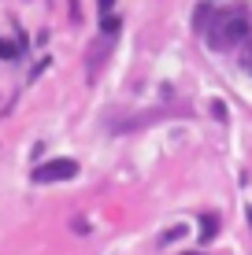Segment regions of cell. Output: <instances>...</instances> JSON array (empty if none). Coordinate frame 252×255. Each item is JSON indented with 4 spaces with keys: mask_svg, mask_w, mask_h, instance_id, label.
Wrapping results in <instances>:
<instances>
[{
    "mask_svg": "<svg viewBox=\"0 0 252 255\" xmlns=\"http://www.w3.org/2000/svg\"><path fill=\"white\" fill-rule=\"evenodd\" d=\"M245 37H249V15L241 11V7L219 11V15H215V22L208 26V45H212L215 52H227L234 45H241Z\"/></svg>",
    "mask_w": 252,
    "mask_h": 255,
    "instance_id": "6da1fadb",
    "label": "cell"
},
{
    "mask_svg": "<svg viewBox=\"0 0 252 255\" xmlns=\"http://www.w3.org/2000/svg\"><path fill=\"white\" fill-rule=\"evenodd\" d=\"M78 174V163L74 159H48L41 163L37 170H33V181H41V185H48V181H67Z\"/></svg>",
    "mask_w": 252,
    "mask_h": 255,
    "instance_id": "7a4b0ae2",
    "label": "cell"
},
{
    "mask_svg": "<svg viewBox=\"0 0 252 255\" xmlns=\"http://www.w3.org/2000/svg\"><path fill=\"white\" fill-rule=\"evenodd\" d=\"M215 233H219V218H215V215H204V218H201V244H208Z\"/></svg>",
    "mask_w": 252,
    "mask_h": 255,
    "instance_id": "3957f363",
    "label": "cell"
},
{
    "mask_svg": "<svg viewBox=\"0 0 252 255\" xmlns=\"http://www.w3.org/2000/svg\"><path fill=\"white\" fill-rule=\"evenodd\" d=\"M104 33H108V37H111V33H119V15H111V11H104Z\"/></svg>",
    "mask_w": 252,
    "mask_h": 255,
    "instance_id": "277c9868",
    "label": "cell"
},
{
    "mask_svg": "<svg viewBox=\"0 0 252 255\" xmlns=\"http://www.w3.org/2000/svg\"><path fill=\"white\" fill-rule=\"evenodd\" d=\"M15 56H19V48H15L11 41H4V37H0V59H15Z\"/></svg>",
    "mask_w": 252,
    "mask_h": 255,
    "instance_id": "5b68a950",
    "label": "cell"
},
{
    "mask_svg": "<svg viewBox=\"0 0 252 255\" xmlns=\"http://www.w3.org/2000/svg\"><path fill=\"white\" fill-rule=\"evenodd\" d=\"M241 67H245V70H249V74H252V45H249L245 52H241Z\"/></svg>",
    "mask_w": 252,
    "mask_h": 255,
    "instance_id": "8992f818",
    "label": "cell"
},
{
    "mask_svg": "<svg viewBox=\"0 0 252 255\" xmlns=\"http://www.w3.org/2000/svg\"><path fill=\"white\" fill-rule=\"evenodd\" d=\"M212 115H215V119H227V108H223V104L215 100V104H212Z\"/></svg>",
    "mask_w": 252,
    "mask_h": 255,
    "instance_id": "52a82bcc",
    "label": "cell"
},
{
    "mask_svg": "<svg viewBox=\"0 0 252 255\" xmlns=\"http://www.w3.org/2000/svg\"><path fill=\"white\" fill-rule=\"evenodd\" d=\"M245 215H249V222H252V207H249V211H245Z\"/></svg>",
    "mask_w": 252,
    "mask_h": 255,
    "instance_id": "ba28073f",
    "label": "cell"
}]
</instances>
